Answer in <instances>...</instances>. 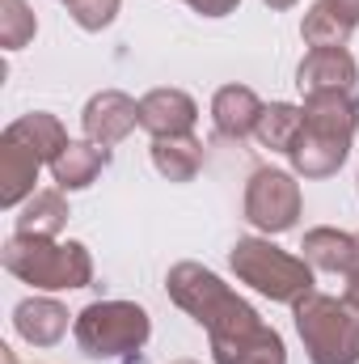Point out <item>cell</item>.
Wrapping results in <instances>:
<instances>
[{
    "label": "cell",
    "instance_id": "obj_2",
    "mask_svg": "<svg viewBox=\"0 0 359 364\" xmlns=\"http://www.w3.org/2000/svg\"><path fill=\"white\" fill-rule=\"evenodd\" d=\"M4 272L38 292H72L93 284V255L85 242H55L34 233H13L0 250Z\"/></svg>",
    "mask_w": 359,
    "mask_h": 364
},
{
    "label": "cell",
    "instance_id": "obj_20",
    "mask_svg": "<svg viewBox=\"0 0 359 364\" xmlns=\"http://www.w3.org/2000/svg\"><path fill=\"white\" fill-rule=\"evenodd\" d=\"M300 127H304V110L296 106V102H270L267 110H263V119H258V144L270 149V153H292V144H296V136H300Z\"/></svg>",
    "mask_w": 359,
    "mask_h": 364
},
{
    "label": "cell",
    "instance_id": "obj_5",
    "mask_svg": "<svg viewBox=\"0 0 359 364\" xmlns=\"http://www.w3.org/2000/svg\"><path fill=\"white\" fill-rule=\"evenodd\" d=\"M292 318L309 364H359V318L347 309V301L313 288L292 305Z\"/></svg>",
    "mask_w": 359,
    "mask_h": 364
},
{
    "label": "cell",
    "instance_id": "obj_11",
    "mask_svg": "<svg viewBox=\"0 0 359 364\" xmlns=\"http://www.w3.org/2000/svg\"><path fill=\"white\" fill-rule=\"evenodd\" d=\"M351 157V140H338V136H326V132H309L300 127L287 161H292V174L296 178H330L347 166Z\"/></svg>",
    "mask_w": 359,
    "mask_h": 364
},
{
    "label": "cell",
    "instance_id": "obj_14",
    "mask_svg": "<svg viewBox=\"0 0 359 364\" xmlns=\"http://www.w3.org/2000/svg\"><path fill=\"white\" fill-rule=\"evenodd\" d=\"M304 127L309 132H326L338 140H355L359 132V90L355 93H309L304 97Z\"/></svg>",
    "mask_w": 359,
    "mask_h": 364
},
{
    "label": "cell",
    "instance_id": "obj_29",
    "mask_svg": "<svg viewBox=\"0 0 359 364\" xmlns=\"http://www.w3.org/2000/svg\"><path fill=\"white\" fill-rule=\"evenodd\" d=\"M355 246H359V233H355Z\"/></svg>",
    "mask_w": 359,
    "mask_h": 364
},
{
    "label": "cell",
    "instance_id": "obj_23",
    "mask_svg": "<svg viewBox=\"0 0 359 364\" xmlns=\"http://www.w3.org/2000/svg\"><path fill=\"white\" fill-rule=\"evenodd\" d=\"M118 9H123V0H68V17L89 34L106 30L118 17Z\"/></svg>",
    "mask_w": 359,
    "mask_h": 364
},
{
    "label": "cell",
    "instance_id": "obj_28",
    "mask_svg": "<svg viewBox=\"0 0 359 364\" xmlns=\"http://www.w3.org/2000/svg\"><path fill=\"white\" fill-rule=\"evenodd\" d=\"M170 364H199V360H170Z\"/></svg>",
    "mask_w": 359,
    "mask_h": 364
},
{
    "label": "cell",
    "instance_id": "obj_18",
    "mask_svg": "<svg viewBox=\"0 0 359 364\" xmlns=\"http://www.w3.org/2000/svg\"><path fill=\"white\" fill-rule=\"evenodd\" d=\"M68 225V199L64 191H34L21 208H17V233H34V237H60Z\"/></svg>",
    "mask_w": 359,
    "mask_h": 364
},
{
    "label": "cell",
    "instance_id": "obj_15",
    "mask_svg": "<svg viewBox=\"0 0 359 364\" xmlns=\"http://www.w3.org/2000/svg\"><path fill=\"white\" fill-rule=\"evenodd\" d=\"M38 170H43V161H38L26 144L0 136V208L17 212V208L34 195Z\"/></svg>",
    "mask_w": 359,
    "mask_h": 364
},
{
    "label": "cell",
    "instance_id": "obj_3",
    "mask_svg": "<svg viewBox=\"0 0 359 364\" xmlns=\"http://www.w3.org/2000/svg\"><path fill=\"white\" fill-rule=\"evenodd\" d=\"M153 335V318L136 301H93L72 318V339L93 360L140 356Z\"/></svg>",
    "mask_w": 359,
    "mask_h": 364
},
{
    "label": "cell",
    "instance_id": "obj_6",
    "mask_svg": "<svg viewBox=\"0 0 359 364\" xmlns=\"http://www.w3.org/2000/svg\"><path fill=\"white\" fill-rule=\"evenodd\" d=\"M300 208H304V195H300L296 174L275 170V166H258L250 174V182H245V220L263 237H279V233L296 229Z\"/></svg>",
    "mask_w": 359,
    "mask_h": 364
},
{
    "label": "cell",
    "instance_id": "obj_1",
    "mask_svg": "<svg viewBox=\"0 0 359 364\" xmlns=\"http://www.w3.org/2000/svg\"><path fill=\"white\" fill-rule=\"evenodd\" d=\"M165 292L182 314H190L211 343V360L216 364H241L263 339H267V322L258 318V309L237 296L220 275L203 263H174L165 275Z\"/></svg>",
    "mask_w": 359,
    "mask_h": 364
},
{
    "label": "cell",
    "instance_id": "obj_26",
    "mask_svg": "<svg viewBox=\"0 0 359 364\" xmlns=\"http://www.w3.org/2000/svg\"><path fill=\"white\" fill-rule=\"evenodd\" d=\"M326 4H330L338 17H347L351 26H359V0H326Z\"/></svg>",
    "mask_w": 359,
    "mask_h": 364
},
{
    "label": "cell",
    "instance_id": "obj_17",
    "mask_svg": "<svg viewBox=\"0 0 359 364\" xmlns=\"http://www.w3.org/2000/svg\"><path fill=\"white\" fill-rule=\"evenodd\" d=\"M110 166V153L106 149H97L89 140H72L55 161H51V178L60 191H85L97 182V174Z\"/></svg>",
    "mask_w": 359,
    "mask_h": 364
},
{
    "label": "cell",
    "instance_id": "obj_19",
    "mask_svg": "<svg viewBox=\"0 0 359 364\" xmlns=\"http://www.w3.org/2000/svg\"><path fill=\"white\" fill-rule=\"evenodd\" d=\"M153 170L170 182H194V174L203 170V144L194 136L153 140Z\"/></svg>",
    "mask_w": 359,
    "mask_h": 364
},
{
    "label": "cell",
    "instance_id": "obj_16",
    "mask_svg": "<svg viewBox=\"0 0 359 364\" xmlns=\"http://www.w3.org/2000/svg\"><path fill=\"white\" fill-rule=\"evenodd\" d=\"M4 136L9 140H17V144H26L43 166H51L72 140H68V132H64V123L51 114V110H30V114H21V119H13L9 127H4Z\"/></svg>",
    "mask_w": 359,
    "mask_h": 364
},
{
    "label": "cell",
    "instance_id": "obj_10",
    "mask_svg": "<svg viewBox=\"0 0 359 364\" xmlns=\"http://www.w3.org/2000/svg\"><path fill=\"white\" fill-rule=\"evenodd\" d=\"M263 110H267V102L250 90V85H224V90H216V97H211V123H216V136L237 140V144L250 140V136L258 132Z\"/></svg>",
    "mask_w": 359,
    "mask_h": 364
},
{
    "label": "cell",
    "instance_id": "obj_9",
    "mask_svg": "<svg viewBox=\"0 0 359 364\" xmlns=\"http://www.w3.org/2000/svg\"><path fill=\"white\" fill-rule=\"evenodd\" d=\"M194 123H199V102L186 90H148L140 97V127L153 140L194 136Z\"/></svg>",
    "mask_w": 359,
    "mask_h": 364
},
{
    "label": "cell",
    "instance_id": "obj_7",
    "mask_svg": "<svg viewBox=\"0 0 359 364\" xmlns=\"http://www.w3.org/2000/svg\"><path fill=\"white\" fill-rule=\"evenodd\" d=\"M81 127H85V140L89 144L110 153L114 144H123L140 127V102L123 90L93 93L89 102H85V110H81Z\"/></svg>",
    "mask_w": 359,
    "mask_h": 364
},
{
    "label": "cell",
    "instance_id": "obj_25",
    "mask_svg": "<svg viewBox=\"0 0 359 364\" xmlns=\"http://www.w3.org/2000/svg\"><path fill=\"white\" fill-rule=\"evenodd\" d=\"M343 279H347V288H343V301H347V309L359 318V267H355L351 275H343Z\"/></svg>",
    "mask_w": 359,
    "mask_h": 364
},
{
    "label": "cell",
    "instance_id": "obj_4",
    "mask_svg": "<svg viewBox=\"0 0 359 364\" xmlns=\"http://www.w3.org/2000/svg\"><path fill=\"white\" fill-rule=\"evenodd\" d=\"M228 267L241 284H250L258 296L279 305H296L313 292V267L287 250H279L270 237H237L228 250Z\"/></svg>",
    "mask_w": 359,
    "mask_h": 364
},
{
    "label": "cell",
    "instance_id": "obj_24",
    "mask_svg": "<svg viewBox=\"0 0 359 364\" xmlns=\"http://www.w3.org/2000/svg\"><path fill=\"white\" fill-rule=\"evenodd\" d=\"M199 17H228V13H237V4L241 0H186Z\"/></svg>",
    "mask_w": 359,
    "mask_h": 364
},
{
    "label": "cell",
    "instance_id": "obj_13",
    "mask_svg": "<svg viewBox=\"0 0 359 364\" xmlns=\"http://www.w3.org/2000/svg\"><path fill=\"white\" fill-rule=\"evenodd\" d=\"M300 259L313 267V272H330V275H351L359 267V246H355V233L347 229H334V225H317L304 233L300 242Z\"/></svg>",
    "mask_w": 359,
    "mask_h": 364
},
{
    "label": "cell",
    "instance_id": "obj_8",
    "mask_svg": "<svg viewBox=\"0 0 359 364\" xmlns=\"http://www.w3.org/2000/svg\"><path fill=\"white\" fill-rule=\"evenodd\" d=\"M296 90L304 93H355L359 64L347 47H309V55L296 68Z\"/></svg>",
    "mask_w": 359,
    "mask_h": 364
},
{
    "label": "cell",
    "instance_id": "obj_21",
    "mask_svg": "<svg viewBox=\"0 0 359 364\" xmlns=\"http://www.w3.org/2000/svg\"><path fill=\"white\" fill-rule=\"evenodd\" d=\"M355 34V26L347 17H338L326 0H313L304 21H300V38L309 47H347V38Z\"/></svg>",
    "mask_w": 359,
    "mask_h": 364
},
{
    "label": "cell",
    "instance_id": "obj_27",
    "mask_svg": "<svg viewBox=\"0 0 359 364\" xmlns=\"http://www.w3.org/2000/svg\"><path fill=\"white\" fill-rule=\"evenodd\" d=\"M267 9H275V13H283V9H292V4H300V0H263Z\"/></svg>",
    "mask_w": 359,
    "mask_h": 364
},
{
    "label": "cell",
    "instance_id": "obj_12",
    "mask_svg": "<svg viewBox=\"0 0 359 364\" xmlns=\"http://www.w3.org/2000/svg\"><path fill=\"white\" fill-rule=\"evenodd\" d=\"M68 305H60L55 296H26L13 309V331L30 343V348H55L68 335Z\"/></svg>",
    "mask_w": 359,
    "mask_h": 364
},
{
    "label": "cell",
    "instance_id": "obj_22",
    "mask_svg": "<svg viewBox=\"0 0 359 364\" xmlns=\"http://www.w3.org/2000/svg\"><path fill=\"white\" fill-rule=\"evenodd\" d=\"M34 34H38L34 9L26 0H0V47L4 51H21Z\"/></svg>",
    "mask_w": 359,
    "mask_h": 364
},
{
    "label": "cell",
    "instance_id": "obj_30",
    "mask_svg": "<svg viewBox=\"0 0 359 364\" xmlns=\"http://www.w3.org/2000/svg\"><path fill=\"white\" fill-rule=\"evenodd\" d=\"M60 4H68V0H60Z\"/></svg>",
    "mask_w": 359,
    "mask_h": 364
}]
</instances>
